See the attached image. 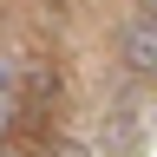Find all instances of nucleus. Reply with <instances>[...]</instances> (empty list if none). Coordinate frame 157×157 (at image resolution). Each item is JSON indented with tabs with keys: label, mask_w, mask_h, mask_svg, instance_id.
Returning <instances> with one entry per match:
<instances>
[{
	"label": "nucleus",
	"mask_w": 157,
	"mask_h": 157,
	"mask_svg": "<svg viewBox=\"0 0 157 157\" xmlns=\"http://www.w3.org/2000/svg\"><path fill=\"white\" fill-rule=\"evenodd\" d=\"M118 59H124V72L157 78V0H144V7L118 26Z\"/></svg>",
	"instance_id": "f257e3e1"
},
{
	"label": "nucleus",
	"mask_w": 157,
	"mask_h": 157,
	"mask_svg": "<svg viewBox=\"0 0 157 157\" xmlns=\"http://www.w3.org/2000/svg\"><path fill=\"white\" fill-rule=\"evenodd\" d=\"M52 157H92L85 144H72V137H66V144H52Z\"/></svg>",
	"instance_id": "f03ea898"
}]
</instances>
